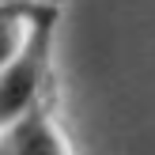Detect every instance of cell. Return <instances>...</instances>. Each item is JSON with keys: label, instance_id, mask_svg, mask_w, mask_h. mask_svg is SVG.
Masks as SVG:
<instances>
[{"label": "cell", "instance_id": "obj_2", "mask_svg": "<svg viewBox=\"0 0 155 155\" xmlns=\"http://www.w3.org/2000/svg\"><path fill=\"white\" fill-rule=\"evenodd\" d=\"M0 155H76V151L53 114V102H42L0 129Z\"/></svg>", "mask_w": 155, "mask_h": 155}, {"label": "cell", "instance_id": "obj_5", "mask_svg": "<svg viewBox=\"0 0 155 155\" xmlns=\"http://www.w3.org/2000/svg\"><path fill=\"white\" fill-rule=\"evenodd\" d=\"M0 4H4V0H0Z\"/></svg>", "mask_w": 155, "mask_h": 155}, {"label": "cell", "instance_id": "obj_3", "mask_svg": "<svg viewBox=\"0 0 155 155\" xmlns=\"http://www.w3.org/2000/svg\"><path fill=\"white\" fill-rule=\"evenodd\" d=\"M27 15H30L27 0H4V4H0V64H4V61L15 53V45L23 42Z\"/></svg>", "mask_w": 155, "mask_h": 155}, {"label": "cell", "instance_id": "obj_1", "mask_svg": "<svg viewBox=\"0 0 155 155\" xmlns=\"http://www.w3.org/2000/svg\"><path fill=\"white\" fill-rule=\"evenodd\" d=\"M61 15H64V8L30 4L23 42L15 45V53L0 64V129L12 125L23 114H30L34 106L49 102Z\"/></svg>", "mask_w": 155, "mask_h": 155}, {"label": "cell", "instance_id": "obj_4", "mask_svg": "<svg viewBox=\"0 0 155 155\" xmlns=\"http://www.w3.org/2000/svg\"><path fill=\"white\" fill-rule=\"evenodd\" d=\"M27 4H45V8H64L68 0H27Z\"/></svg>", "mask_w": 155, "mask_h": 155}]
</instances>
